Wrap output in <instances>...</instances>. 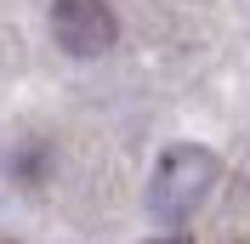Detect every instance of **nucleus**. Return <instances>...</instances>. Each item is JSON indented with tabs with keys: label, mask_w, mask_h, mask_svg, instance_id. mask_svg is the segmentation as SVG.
<instances>
[{
	"label": "nucleus",
	"mask_w": 250,
	"mask_h": 244,
	"mask_svg": "<svg viewBox=\"0 0 250 244\" xmlns=\"http://www.w3.org/2000/svg\"><path fill=\"white\" fill-rule=\"evenodd\" d=\"M216 187V153L210 148H171L148 176V210L165 216V222H182V216L199 210V199Z\"/></svg>",
	"instance_id": "f257e3e1"
},
{
	"label": "nucleus",
	"mask_w": 250,
	"mask_h": 244,
	"mask_svg": "<svg viewBox=\"0 0 250 244\" xmlns=\"http://www.w3.org/2000/svg\"><path fill=\"white\" fill-rule=\"evenodd\" d=\"M51 34L68 57H97L114 46L108 0H51Z\"/></svg>",
	"instance_id": "f03ea898"
},
{
	"label": "nucleus",
	"mask_w": 250,
	"mask_h": 244,
	"mask_svg": "<svg viewBox=\"0 0 250 244\" xmlns=\"http://www.w3.org/2000/svg\"><path fill=\"white\" fill-rule=\"evenodd\" d=\"M159 244H182V239H159Z\"/></svg>",
	"instance_id": "7ed1b4c3"
}]
</instances>
